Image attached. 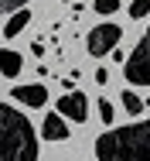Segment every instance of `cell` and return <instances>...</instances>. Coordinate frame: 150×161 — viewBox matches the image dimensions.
Masks as SVG:
<instances>
[{"instance_id":"cell-1","label":"cell","mask_w":150,"mask_h":161,"mask_svg":"<svg viewBox=\"0 0 150 161\" xmlns=\"http://www.w3.org/2000/svg\"><path fill=\"white\" fill-rule=\"evenodd\" d=\"M92 151L96 161H150V120L102 130Z\"/></svg>"},{"instance_id":"cell-2","label":"cell","mask_w":150,"mask_h":161,"mask_svg":"<svg viewBox=\"0 0 150 161\" xmlns=\"http://www.w3.org/2000/svg\"><path fill=\"white\" fill-rule=\"evenodd\" d=\"M0 161H38V134L31 120L0 103Z\"/></svg>"},{"instance_id":"cell-3","label":"cell","mask_w":150,"mask_h":161,"mask_svg":"<svg viewBox=\"0 0 150 161\" xmlns=\"http://www.w3.org/2000/svg\"><path fill=\"white\" fill-rule=\"evenodd\" d=\"M123 75H126V82H133V86H150V28H147V34L140 38V45L126 55Z\"/></svg>"},{"instance_id":"cell-4","label":"cell","mask_w":150,"mask_h":161,"mask_svg":"<svg viewBox=\"0 0 150 161\" xmlns=\"http://www.w3.org/2000/svg\"><path fill=\"white\" fill-rule=\"evenodd\" d=\"M120 38H123V28H120V24H113V21H106V24H96V28L89 31L85 48H89V55L102 58V55H109V52L120 45Z\"/></svg>"},{"instance_id":"cell-5","label":"cell","mask_w":150,"mask_h":161,"mask_svg":"<svg viewBox=\"0 0 150 161\" xmlns=\"http://www.w3.org/2000/svg\"><path fill=\"white\" fill-rule=\"evenodd\" d=\"M58 113L65 117V120L85 124V120H89V99H85V93H79V89H68V93L58 99Z\"/></svg>"},{"instance_id":"cell-6","label":"cell","mask_w":150,"mask_h":161,"mask_svg":"<svg viewBox=\"0 0 150 161\" xmlns=\"http://www.w3.org/2000/svg\"><path fill=\"white\" fill-rule=\"evenodd\" d=\"M10 96L17 99V103H24V106H44L48 103V89L41 86V82H24V86H14L10 89Z\"/></svg>"},{"instance_id":"cell-7","label":"cell","mask_w":150,"mask_h":161,"mask_svg":"<svg viewBox=\"0 0 150 161\" xmlns=\"http://www.w3.org/2000/svg\"><path fill=\"white\" fill-rule=\"evenodd\" d=\"M41 137L44 141H68V124L61 113H48L41 120Z\"/></svg>"},{"instance_id":"cell-8","label":"cell","mask_w":150,"mask_h":161,"mask_svg":"<svg viewBox=\"0 0 150 161\" xmlns=\"http://www.w3.org/2000/svg\"><path fill=\"white\" fill-rule=\"evenodd\" d=\"M21 69H24V55H21V52H14V48H0V72H3L7 79H17Z\"/></svg>"},{"instance_id":"cell-9","label":"cell","mask_w":150,"mask_h":161,"mask_svg":"<svg viewBox=\"0 0 150 161\" xmlns=\"http://www.w3.org/2000/svg\"><path fill=\"white\" fill-rule=\"evenodd\" d=\"M28 24H31V10H28V7L14 10V14H10V21H7V28H3V38H17Z\"/></svg>"},{"instance_id":"cell-10","label":"cell","mask_w":150,"mask_h":161,"mask_svg":"<svg viewBox=\"0 0 150 161\" xmlns=\"http://www.w3.org/2000/svg\"><path fill=\"white\" fill-rule=\"evenodd\" d=\"M123 106H126V113H130V117H140V113H143V106H147V103H143V99L137 96V93H133V89H126V93H123Z\"/></svg>"},{"instance_id":"cell-11","label":"cell","mask_w":150,"mask_h":161,"mask_svg":"<svg viewBox=\"0 0 150 161\" xmlns=\"http://www.w3.org/2000/svg\"><path fill=\"white\" fill-rule=\"evenodd\" d=\"M92 7H96V14H116L120 10V0H92Z\"/></svg>"},{"instance_id":"cell-12","label":"cell","mask_w":150,"mask_h":161,"mask_svg":"<svg viewBox=\"0 0 150 161\" xmlns=\"http://www.w3.org/2000/svg\"><path fill=\"white\" fill-rule=\"evenodd\" d=\"M150 14V0H133L130 3V17L133 21H140V17H147Z\"/></svg>"},{"instance_id":"cell-13","label":"cell","mask_w":150,"mask_h":161,"mask_svg":"<svg viewBox=\"0 0 150 161\" xmlns=\"http://www.w3.org/2000/svg\"><path fill=\"white\" fill-rule=\"evenodd\" d=\"M21 7H28V0H0V14H14Z\"/></svg>"},{"instance_id":"cell-14","label":"cell","mask_w":150,"mask_h":161,"mask_svg":"<svg viewBox=\"0 0 150 161\" xmlns=\"http://www.w3.org/2000/svg\"><path fill=\"white\" fill-rule=\"evenodd\" d=\"M99 117H102V124H113V103L102 96L99 99Z\"/></svg>"},{"instance_id":"cell-15","label":"cell","mask_w":150,"mask_h":161,"mask_svg":"<svg viewBox=\"0 0 150 161\" xmlns=\"http://www.w3.org/2000/svg\"><path fill=\"white\" fill-rule=\"evenodd\" d=\"M96 82L106 86V82H109V72H106V69H96Z\"/></svg>"},{"instance_id":"cell-16","label":"cell","mask_w":150,"mask_h":161,"mask_svg":"<svg viewBox=\"0 0 150 161\" xmlns=\"http://www.w3.org/2000/svg\"><path fill=\"white\" fill-rule=\"evenodd\" d=\"M147 106H150V96H147Z\"/></svg>"}]
</instances>
